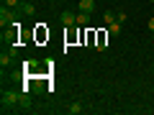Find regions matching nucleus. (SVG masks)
Returning a JSON list of instances; mask_svg holds the SVG:
<instances>
[{
	"mask_svg": "<svg viewBox=\"0 0 154 115\" xmlns=\"http://www.w3.org/2000/svg\"><path fill=\"white\" fill-rule=\"evenodd\" d=\"M59 21H62V26L72 28V26H77V13H72V10H62Z\"/></svg>",
	"mask_w": 154,
	"mask_h": 115,
	"instance_id": "obj_2",
	"label": "nucleus"
},
{
	"mask_svg": "<svg viewBox=\"0 0 154 115\" xmlns=\"http://www.w3.org/2000/svg\"><path fill=\"white\" fill-rule=\"evenodd\" d=\"M116 21H118V23H126V13L118 10V13H116Z\"/></svg>",
	"mask_w": 154,
	"mask_h": 115,
	"instance_id": "obj_11",
	"label": "nucleus"
},
{
	"mask_svg": "<svg viewBox=\"0 0 154 115\" xmlns=\"http://www.w3.org/2000/svg\"><path fill=\"white\" fill-rule=\"evenodd\" d=\"M103 21H105V26L116 23V13H113V10H105V13H103Z\"/></svg>",
	"mask_w": 154,
	"mask_h": 115,
	"instance_id": "obj_8",
	"label": "nucleus"
},
{
	"mask_svg": "<svg viewBox=\"0 0 154 115\" xmlns=\"http://www.w3.org/2000/svg\"><path fill=\"white\" fill-rule=\"evenodd\" d=\"M67 110H69L72 115H80V113H82V110H85V105L80 102V100H72V102H69V108H67Z\"/></svg>",
	"mask_w": 154,
	"mask_h": 115,
	"instance_id": "obj_4",
	"label": "nucleus"
},
{
	"mask_svg": "<svg viewBox=\"0 0 154 115\" xmlns=\"http://www.w3.org/2000/svg\"><path fill=\"white\" fill-rule=\"evenodd\" d=\"M11 59H13V54H5V51L0 54V64H3V66H8V64H11Z\"/></svg>",
	"mask_w": 154,
	"mask_h": 115,
	"instance_id": "obj_9",
	"label": "nucleus"
},
{
	"mask_svg": "<svg viewBox=\"0 0 154 115\" xmlns=\"http://www.w3.org/2000/svg\"><path fill=\"white\" fill-rule=\"evenodd\" d=\"M0 105H3V110H13L21 105V95L16 92V90H5L3 92V97H0Z\"/></svg>",
	"mask_w": 154,
	"mask_h": 115,
	"instance_id": "obj_1",
	"label": "nucleus"
},
{
	"mask_svg": "<svg viewBox=\"0 0 154 115\" xmlns=\"http://www.w3.org/2000/svg\"><path fill=\"white\" fill-rule=\"evenodd\" d=\"M77 8L85 10V13H93L95 10V3H93V0H80V5H77Z\"/></svg>",
	"mask_w": 154,
	"mask_h": 115,
	"instance_id": "obj_5",
	"label": "nucleus"
},
{
	"mask_svg": "<svg viewBox=\"0 0 154 115\" xmlns=\"http://www.w3.org/2000/svg\"><path fill=\"white\" fill-rule=\"evenodd\" d=\"M121 26H123V23H118V21L110 23V26H108V36H118V33H121Z\"/></svg>",
	"mask_w": 154,
	"mask_h": 115,
	"instance_id": "obj_7",
	"label": "nucleus"
},
{
	"mask_svg": "<svg viewBox=\"0 0 154 115\" xmlns=\"http://www.w3.org/2000/svg\"><path fill=\"white\" fill-rule=\"evenodd\" d=\"M152 92H154V87H152Z\"/></svg>",
	"mask_w": 154,
	"mask_h": 115,
	"instance_id": "obj_14",
	"label": "nucleus"
},
{
	"mask_svg": "<svg viewBox=\"0 0 154 115\" xmlns=\"http://www.w3.org/2000/svg\"><path fill=\"white\" fill-rule=\"evenodd\" d=\"M149 31L154 33V18H149Z\"/></svg>",
	"mask_w": 154,
	"mask_h": 115,
	"instance_id": "obj_12",
	"label": "nucleus"
},
{
	"mask_svg": "<svg viewBox=\"0 0 154 115\" xmlns=\"http://www.w3.org/2000/svg\"><path fill=\"white\" fill-rule=\"evenodd\" d=\"M88 23H90V13L80 10V13H77V26H88Z\"/></svg>",
	"mask_w": 154,
	"mask_h": 115,
	"instance_id": "obj_6",
	"label": "nucleus"
},
{
	"mask_svg": "<svg viewBox=\"0 0 154 115\" xmlns=\"http://www.w3.org/2000/svg\"><path fill=\"white\" fill-rule=\"evenodd\" d=\"M149 3H152V5H154V0H149Z\"/></svg>",
	"mask_w": 154,
	"mask_h": 115,
	"instance_id": "obj_13",
	"label": "nucleus"
},
{
	"mask_svg": "<svg viewBox=\"0 0 154 115\" xmlns=\"http://www.w3.org/2000/svg\"><path fill=\"white\" fill-rule=\"evenodd\" d=\"M3 3H5V8H18L21 5V0H3Z\"/></svg>",
	"mask_w": 154,
	"mask_h": 115,
	"instance_id": "obj_10",
	"label": "nucleus"
},
{
	"mask_svg": "<svg viewBox=\"0 0 154 115\" xmlns=\"http://www.w3.org/2000/svg\"><path fill=\"white\" fill-rule=\"evenodd\" d=\"M13 10H16L18 16H33V13H36V8H33L31 3H21V5H18V8H13Z\"/></svg>",
	"mask_w": 154,
	"mask_h": 115,
	"instance_id": "obj_3",
	"label": "nucleus"
}]
</instances>
